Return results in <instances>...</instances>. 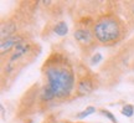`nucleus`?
<instances>
[{"mask_svg":"<svg viewBox=\"0 0 134 123\" xmlns=\"http://www.w3.org/2000/svg\"><path fill=\"white\" fill-rule=\"evenodd\" d=\"M99 112L103 116H104L105 118H108L110 121V122H113V123H118V121H117V118H115V116L113 113H110L109 111H107V109H99Z\"/></svg>","mask_w":134,"mask_h":123,"instance_id":"9d476101","label":"nucleus"},{"mask_svg":"<svg viewBox=\"0 0 134 123\" xmlns=\"http://www.w3.org/2000/svg\"><path fill=\"white\" fill-rule=\"evenodd\" d=\"M53 33L56 34L57 36H65L67 35L68 33V26H67L66 21H63V20H60L57 21L55 26H53Z\"/></svg>","mask_w":134,"mask_h":123,"instance_id":"0eeeda50","label":"nucleus"},{"mask_svg":"<svg viewBox=\"0 0 134 123\" xmlns=\"http://www.w3.org/2000/svg\"><path fill=\"white\" fill-rule=\"evenodd\" d=\"M128 25L114 13H105L99 15L92 26V33L98 45L114 46L123 41L127 36Z\"/></svg>","mask_w":134,"mask_h":123,"instance_id":"f03ea898","label":"nucleus"},{"mask_svg":"<svg viewBox=\"0 0 134 123\" xmlns=\"http://www.w3.org/2000/svg\"><path fill=\"white\" fill-rule=\"evenodd\" d=\"M94 112H96V107H93V106H88V107H86L82 112H80V113L77 114V118L78 119H85L86 117L93 114Z\"/></svg>","mask_w":134,"mask_h":123,"instance_id":"6e6552de","label":"nucleus"},{"mask_svg":"<svg viewBox=\"0 0 134 123\" xmlns=\"http://www.w3.org/2000/svg\"><path fill=\"white\" fill-rule=\"evenodd\" d=\"M4 111H5V108H4V106L1 104V117L4 118Z\"/></svg>","mask_w":134,"mask_h":123,"instance_id":"f8f14e48","label":"nucleus"},{"mask_svg":"<svg viewBox=\"0 0 134 123\" xmlns=\"http://www.w3.org/2000/svg\"><path fill=\"white\" fill-rule=\"evenodd\" d=\"M45 85L40 91L41 102L68 99L76 90V73L72 61L66 54L53 50L42 65Z\"/></svg>","mask_w":134,"mask_h":123,"instance_id":"f257e3e1","label":"nucleus"},{"mask_svg":"<svg viewBox=\"0 0 134 123\" xmlns=\"http://www.w3.org/2000/svg\"><path fill=\"white\" fill-rule=\"evenodd\" d=\"M120 112H122L123 116L130 118V117H133V114H134V106L133 104H125V106H123V108H122Z\"/></svg>","mask_w":134,"mask_h":123,"instance_id":"1a4fd4ad","label":"nucleus"},{"mask_svg":"<svg viewBox=\"0 0 134 123\" xmlns=\"http://www.w3.org/2000/svg\"><path fill=\"white\" fill-rule=\"evenodd\" d=\"M25 36V34H16L14 36H11V38H8V39H4V40H1V42H0V54H1V58H4L5 55L9 57L10 54L14 51L15 46L18 45V44L23 40V38Z\"/></svg>","mask_w":134,"mask_h":123,"instance_id":"39448f33","label":"nucleus"},{"mask_svg":"<svg viewBox=\"0 0 134 123\" xmlns=\"http://www.w3.org/2000/svg\"><path fill=\"white\" fill-rule=\"evenodd\" d=\"M102 58H103V57H102V55H100L99 52H97L96 55H94V56L92 57L91 65H97V63H98V62H99L100 60H102Z\"/></svg>","mask_w":134,"mask_h":123,"instance_id":"9b49d317","label":"nucleus"},{"mask_svg":"<svg viewBox=\"0 0 134 123\" xmlns=\"http://www.w3.org/2000/svg\"><path fill=\"white\" fill-rule=\"evenodd\" d=\"M125 6V18H127V25L130 29L134 28V1L124 3Z\"/></svg>","mask_w":134,"mask_h":123,"instance_id":"423d86ee","label":"nucleus"},{"mask_svg":"<svg viewBox=\"0 0 134 123\" xmlns=\"http://www.w3.org/2000/svg\"><path fill=\"white\" fill-rule=\"evenodd\" d=\"M73 38L77 41V44L80 45V47L82 50H87V52L92 51L98 45L96 39H94V35L92 33V29L90 28L77 26L73 31Z\"/></svg>","mask_w":134,"mask_h":123,"instance_id":"20e7f679","label":"nucleus"},{"mask_svg":"<svg viewBox=\"0 0 134 123\" xmlns=\"http://www.w3.org/2000/svg\"><path fill=\"white\" fill-rule=\"evenodd\" d=\"M77 81H76V97H85V96L91 95L93 91L99 86L100 80L96 73L90 70V68H82V71L77 72Z\"/></svg>","mask_w":134,"mask_h":123,"instance_id":"7ed1b4c3","label":"nucleus"}]
</instances>
